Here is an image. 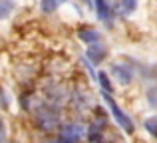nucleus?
Listing matches in <instances>:
<instances>
[{
	"label": "nucleus",
	"instance_id": "nucleus-7",
	"mask_svg": "<svg viewBox=\"0 0 157 143\" xmlns=\"http://www.w3.org/2000/svg\"><path fill=\"white\" fill-rule=\"evenodd\" d=\"M66 0H40V8H42L46 14H52V12L58 10V6H62Z\"/></svg>",
	"mask_w": 157,
	"mask_h": 143
},
{
	"label": "nucleus",
	"instance_id": "nucleus-8",
	"mask_svg": "<svg viewBox=\"0 0 157 143\" xmlns=\"http://www.w3.org/2000/svg\"><path fill=\"white\" fill-rule=\"evenodd\" d=\"M14 10V2L12 0H0V20L8 18V14Z\"/></svg>",
	"mask_w": 157,
	"mask_h": 143
},
{
	"label": "nucleus",
	"instance_id": "nucleus-14",
	"mask_svg": "<svg viewBox=\"0 0 157 143\" xmlns=\"http://www.w3.org/2000/svg\"><path fill=\"white\" fill-rule=\"evenodd\" d=\"M84 2H86V4H92V0H84Z\"/></svg>",
	"mask_w": 157,
	"mask_h": 143
},
{
	"label": "nucleus",
	"instance_id": "nucleus-1",
	"mask_svg": "<svg viewBox=\"0 0 157 143\" xmlns=\"http://www.w3.org/2000/svg\"><path fill=\"white\" fill-rule=\"evenodd\" d=\"M104 101L107 103V107L111 109V115L115 117V121H117L119 127H123V131H125V133H133V121H131L129 117L119 109V105L115 103V100L111 97V93H104Z\"/></svg>",
	"mask_w": 157,
	"mask_h": 143
},
{
	"label": "nucleus",
	"instance_id": "nucleus-12",
	"mask_svg": "<svg viewBox=\"0 0 157 143\" xmlns=\"http://www.w3.org/2000/svg\"><path fill=\"white\" fill-rule=\"evenodd\" d=\"M121 6H123V10L133 12L137 8V0H121Z\"/></svg>",
	"mask_w": 157,
	"mask_h": 143
},
{
	"label": "nucleus",
	"instance_id": "nucleus-2",
	"mask_svg": "<svg viewBox=\"0 0 157 143\" xmlns=\"http://www.w3.org/2000/svg\"><path fill=\"white\" fill-rule=\"evenodd\" d=\"M111 73H113L123 85H127L133 80V72H131V68L125 66V64H113V66H111Z\"/></svg>",
	"mask_w": 157,
	"mask_h": 143
},
{
	"label": "nucleus",
	"instance_id": "nucleus-4",
	"mask_svg": "<svg viewBox=\"0 0 157 143\" xmlns=\"http://www.w3.org/2000/svg\"><path fill=\"white\" fill-rule=\"evenodd\" d=\"M94 4H96L98 8V16H100V20H104V22H111V10L109 6H107V0H94Z\"/></svg>",
	"mask_w": 157,
	"mask_h": 143
},
{
	"label": "nucleus",
	"instance_id": "nucleus-9",
	"mask_svg": "<svg viewBox=\"0 0 157 143\" xmlns=\"http://www.w3.org/2000/svg\"><path fill=\"white\" fill-rule=\"evenodd\" d=\"M98 80H100V84H101V88H104V92H105V93H111L113 85H111V81H109V77H107V73L101 72L100 76H98Z\"/></svg>",
	"mask_w": 157,
	"mask_h": 143
},
{
	"label": "nucleus",
	"instance_id": "nucleus-13",
	"mask_svg": "<svg viewBox=\"0 0 157 143\" xmlns=\"http://www.w3.org/2000/svg\"><path fill=\"white\" fill-rule=\"evenodd\" d=\"M4 141H6V125H4L2 117H0V143H4Z\"/></svg>",
	"mask_w": 157,
	"mask_h": 143
},
{
	"label": "nucleus",
	"instance_id": "nucleus-6",
	"mask_svg": "<svg viewBox=\"0 0 157 143\" xmlns=\"http://www.w3.org/2000/svg\"><path fill=\"white\" fill-rule=\"evenodd\" d=\"M62 137L78 143L80 137H82V127H80V125H68V127H64V131H62Z\"/></svg>",
	"mask_w": 157,
	"mask_h": 143
},
{
	"label": "nucleus",
	"instance_id": "nucleus-10",
	"mask_svg": "<svg viewBox=\"0 0 157 143\" xmlns=\"http://www.w3.org/2000/svg\"><path fill=\"white\" fill-rule=\"evenodd\" d=\"M143 125H145V129L151 133V135H155V137H157V117H147Z\"/></svg>",
	"mask_w": 157,
	"mask_h": 143
},
{
	"label": "nucleus",
	"instance_id": "nucleus-3",
	"mask_svg": "<svg viewBox=\"0 0 157 143\" xmlns=\"http://www.w3.org/2000/svg\"><path fill=\"white\" fill-rule=\"evenodd\" d=\"M105 54H107V50L101 44H92V46L88 48V58L92 60V64H101L104 58H105Z\"/></svg>",
	"mask_w": 157,
	"mask_h": 143
},
{
	"label": "nucleus",
	"instance_id": "nucleus-11",
	"mask_svg": "<svg viewBox=\"0 0 157 143\" xmlns=\"http://www.w3.org/2000/svg\"><path fill=\"white\" fill-rule=\"evenodd\" d=\"M147 100H149V103L153 105V107H157V84L153 85V88H149V92H147Z\"/></svg>",
	"mask_w": 157,
	"mask_h": 143
},
{
	"label": "nucleus",
	"instance_id": "nucleus-5",
	"mask_svg": "<svg viewBox=\"0 0 157 143\" xmlns=\"http://www.w3.org/2000/svg\"><path fill=\"white\" fill-rule=\"evenodd\" d=\"M80 38L92 46V44H98V42H100V32L94 30V28H84V30H80Z\"/></svg>",
	"mask_w": 157,
	"mask_h": 143
}]
</instances>
